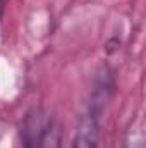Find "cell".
<instances>
[{
    "mask_svg": "<svg viewBox=\"0 0 146 148\" xmlns=\"http://www.w3.org/2000/svg\"><path fill=\"white\" fill-rule=\"evenodd\" d=\"M100 112L102 107L91 103V109L79 121L72 148H98L100 143Z\"/></svg>",
    "mask_w": 146,
    "mask_h": 148,
    "instance_id": "1",
    "label": "cell"
},
{
    "mask_svg": "<svg viewBox=\"0 0 146 148\" xmlns=\"http://www.w3.org/2000/svg\"><path fill=\"white\" fill-rule=\"evenodd\" d=\"M126 148H145V140H143V136L132 138V141H129Z\"/></svg>",
    "mask_w": 146,
    "mask_h": 148,
    "instance_id": "2",
    "label": "cell"
}]
</instances>
